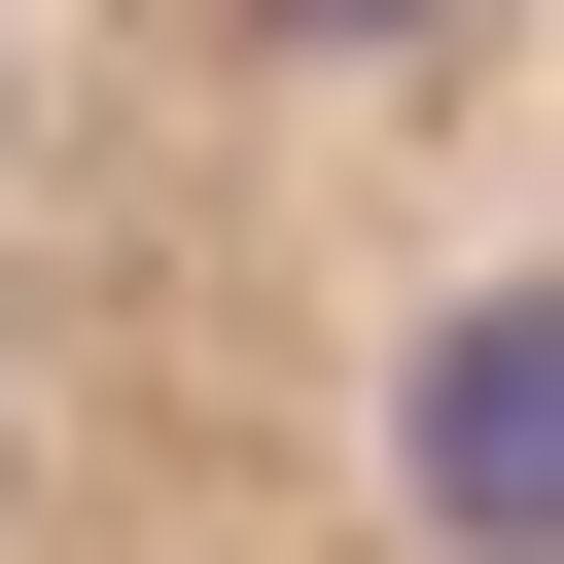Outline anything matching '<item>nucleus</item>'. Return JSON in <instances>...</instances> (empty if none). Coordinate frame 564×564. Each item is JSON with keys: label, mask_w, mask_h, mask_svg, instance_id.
<instances>
[{"label": "nucleus", "mask_w": 564, "mask_h": 564, "mask_svg": "<svg viewBox=\"0 0 564 564\" xmlns=\"http://www.w3.org/2000/svg\"><path fill=\"white\" fill-rule=\"evenodd\" d=\"M564 35H0V564H564Z\"/></svg>", "instance_id": "1"}]
</instances>
